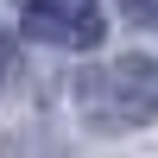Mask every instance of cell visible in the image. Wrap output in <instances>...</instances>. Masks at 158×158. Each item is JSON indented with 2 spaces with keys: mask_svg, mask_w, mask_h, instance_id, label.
<instances>
[{
  "mask_svg": "<svg viewBox=\"0 0 158 158\" xmlns=\"http://www.w3.org/2000/svg\"><path fill=\"white\" fill-rule=\"evenodd\" d=\"M76 108L95 133H133L158 120V63L152 57H114L101 70L76 76Z\"/></svg>",
  "mask_w": 158,
  "mask_h": 158,
  "instance_id": "1",
  "label": "cell"
},
{
  "mask_svg": "<svg viewBox=\"0 0 158 158\" xmlns=\"http://www.w3.org/2000/svg\"><path fill=\"white\" fill-rule=\"evenodd\" d=\"M25 32L44 44L89 51L101 38V0H25Z\"/></svg>",
  "mask_w": 158,
  "mask_h": 158,
  "instance_id": "2",
  "label": "cell"
},
{
  "mask_svg": "<svg viewBox=\"0 0 158 158\" xmlns=\"http://www.w3.org/2000/svg\"><path fill=\"white\" fill-rule=\"evenodd\" d=\"M0 70H6V38H0Z\"/></svg>",
  "mask_w": 158,
  "mask_h": 158,
  "instance_id": "4",
  "label": "cell"
},
{
  "mask_svg": "<svg viewBox=\"0 0 158 158\" xmlns=\"http://www.w3.org/2000/svg\"><path fill=\"white\" fill-rule=\"evenodd\" d=\"M127 13H133V19H158V0H120Z\"/></svg>",
  "mask_w": 158,
  "mask_h": 158,
  "instance_id": "3",
  "label": "cell"
}]
</instances>
